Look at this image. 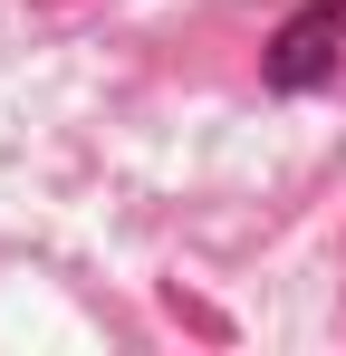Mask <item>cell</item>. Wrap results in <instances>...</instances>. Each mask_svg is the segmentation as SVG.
<instances>
[{
  "label": "cell",
  "mask_w": 346,
  "mask_h": 356,
  "mask_svg": "<svg viewBox=\"0 0 346 356\" xmlns=\"http://www.w3.org/2000/svg\"><path fill=\"white\" fill-rule=\"evenodd\" d=\"M337 49H346V0H298L279 19V39H270V87H288V97L327 87L337 77Z\"/></svg>",
  "instance_id": "obj_1"
}]
</instances>
